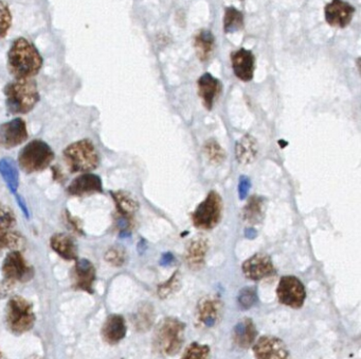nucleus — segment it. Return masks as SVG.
Returning <instances> with one entry per match:
<instances>
[{
	"label": "nucleus",
	"mask_w": 361,
	"mask_h": 359,
	"mask_svg": "<svg viewBox=\"0 0 361 359\" xmlns=\"http://www.w3.org/2000/svg\"><path fill=\"white\" fill-rule=\"evenodd\" d=\"M35 319L32 304L28 300L20 296L10 298L6 308V320L12 333L20 335L30 331L34 327Z\"/></svg>",
	"instance_id": "423d86ee"
},
{
	"label": "nucleus",
	"mask_w": 361,
	"mask_h": 359,
	"mask_svg": "<svg viewBox=\"0 0 361 359\" xmlns=\"http://www.w3.org/2000/svg\"><path fill=\"white\" fill-rule=\"evenodd\" d=\"M66 222L67 225H68V227H70L72 231L76 232V233L83 234V229L82 227H81V223L79 222L74 217L68 214V213L66 214Z\"/></svg>",
	"instance_id": "4c0bfd02"
},
{
	"label": "nucleus",
	"mask_w": 361,
	"mask_h": 359,
	"mask_svg": "<svg viewBox=\"0 0 361 359\" xmlns=\"http://www.w3.org/2000/svg\"><path fill=\"white\" fill-rule=\"evenodd\" d=\"M7 208H4L3 204L0 203V214H3Z\"/></svg>",
	"instance_id": "37998d69"
},
{
	"label": "nucleus",
	"mask_w": 361,
	"mask_h": 359,
	"mask_svg": "<svg viewBox=\"0 0 361 359\" xmlns=\"http://www.w3.org/2000/svg\"><path fill=\"white\" fill-rule=\"evenodd\" d=\"M15 217L11 210L0 214V251L15 249L22 244V237L15 227Z\"/></svg>",
	"instance_id": "2eb2a0df"
},
{
	"label": "nucleus",
	"mask_w": 361,
	"mask_h": 359,
	"mask_svg": "<svg viewBox=\"0 0 361 359\" xmlns=\"http://www.w3.org/2000/svg\"><path fill=\"white\" fill-rule=\"evenodd\" d=\"M173 260H174V258H173L172 254H164V256H162V260H160V264H162V266H166V265H170Z\"/></svg>",
	"instance_id": "ea45409f"
},
{
	"label": "nucleus",
	"mask_w": 361,
	"mask_h": 359,
	"mask_svg": "<svg viewBox=\"0 0 361 359\" xmlns=\"http://www.w3.org/2000/svg\"><path fill=\"white\" fill-rule=\"evenodd\" d=\"M154 321H155V310L153 306L150 303L140 304L133 316L136 331L141 333L149 331L153 327Z\"/></svg>",
	"instance_id": "bb28decb"
},
{
	"label": "nucleus",
	"mask_w": 361,
	"mask_h": 359,
	"mask_svg": "<svg viewBox=\"0 0 361 359\" xmlns=\"http://www.w3.org/2000/svg\"><path fill=\"white\" fill-rule=\"evenodd\" d=\"M256 359H288L289 352L287 346L279 338L273 336H263L254 346Z\"/></svg>",
	"instance_id": "f8f14e48"
},
{
	"label": "nucleus",
	"mask_w": 361,
	"mask_h": 359,
	"mask_svg": "<svg viewBox=\"0 0 361 359\" xmlns=\"http://www.w3.org/2000/svg\"><path fill=\"white\" fill-rule=\"evenodd\" d=\"M256 236V229H247L246 231V237L250 238V239H254V237Z\"/></svg>",
	"instance_id": "79ce46f5"
},
{
	"label": "nucleus",
	"mask_w": 361,
	"mask_h": 359,
	"mask_svg": "<svg viewBox=\"0 0 361 359\" xmlns=\"http://www.w3.org/2000/svg\"><path fill=\"white\" fill-rule=\"evenodd\" d=\"M110 195L116 204L119 217L133 220V215L139 210V202L137 199L131 194L124 191H112Z\"/></svg>",
	"instance_id": "b1692460"
},
{
	"label": "nucleus",
	"mask_w": 361,
	"mask_h": 359,
	"mask_svg": "<svg viewBox=\"0 0 361 359\" xmlns=\"http://www.w3.org/2000/svg\"><path fill=\"white\" fill-rule=\"evenodd\" d=\"M223 215V200L216 191H210L206 199L197 206L192 220L200 229H211L220 223Z\"/></svg>",
	"instance_id": "0eeeda50"
},
{
	"label": "nucleus",
	"mask_w": 361,
	"mask_h": 359,
	"mask_svg": "<svg viewBox=\"0 0 361 359\" xmlns=\"http://www.w3.org/2000/svg\"><path fill=\"white\" fill-rule=\"evenodd\" d=\"M6 106L12 115L31 112L39 101L37 84L32 78L16 79L5 87Z\"/></svg>",
	"instance_id": "f03ea898"
},
{
	"label": "nucleus",
	"mask_w": 361,
	"mask_h": 359,
	"mask_svg": "<svg viewBox=\"0 0 361 359\" xmlns=\"http://www.w3.org/2000/svg\"><path fill=\"white\" fill-rule=\"evenodd\" d=\"M277 296L280 303L298 310L303 306L306 301V287L298 277L287 275L280 279Z\"/></svg>",
	"instance_id": "6e6552de"
},
{
	"label": "nucleus",
	"mask_w": 361,
	"mask_h": 359,
	"mask_svg": "<svg viewBox=\"0 0 361 359\" xmlns=\"http://www.w3.org/2000/svg\"><path fill=\"white\" fill-rule=\"evenodd\" d=\"M12 286H13V284L9 283L7 281L0 283V296H7V292L11 289Z\"/></svg>",
	"instance_id": "58836bf2"
},
{
	"label": "nucleus",
	"mask_w": 361,
	"mask_h": 359,
	"mask_svg": "<svg viewBox=\"0 0 361 359\" xmlns=\"http://www.w3.org/2000/svg\"><path fill=\"white\" fill-rule=\"evenodd\" d=\"M185 325L177 318L164 319L155 329L153 346L157 352L174 356L180 352L185 341Z\"/></svg>",
	"instance_id": "7ed1b4c3"
},
{
	"label": "nucleus",
	"mask_w": 361,
	"mask_h": 359,
	"mask_svg": "<svg viewBox=\"0 0 361 359\" xmlns=\"http://www.w3.org/2000/svg\"><path fill=\"white\" fill-rule=\"evenodd\" d=\"M209 355H210L209 346L193 342L188 346L180 359H209Z\"/></svg>",
	"instance_id": "473e14b6"
},
{
	"label": "nucleus",
	"mask_w": 361,
	"mask_h": 359,
	"mask_svg": "<svg viewBox=\"0 0 361 359\" xmlns=\"http://www.w3.org/2000/svg\"><path fill=\"white\" fill-rule=\"evenodd\" d=\"M12 25V13L8 4L0 0V39H3L9 32Z\"/></svg>",
	"instance_id": "72a5a7b5"
},
{
	"label": "nucleus",
	"mask_w": 361,
	"mask_h": 359,
	"mask_svg": "<svg viewBox=\"0 0 361 359\" xmlns=\"http://www.w3.org/2000/svg\"><path fill=\"white\" fill-rule=\"evenodd\" d=\"M258 302V296L254 288L246 287L239 294V304L242 310H249Z\"/></svg>",
	"instance_id": "f704fd0d"
},
{
	"label": "nucleus",
	"mask_w": 361,
	"mask_h": 359,
	"mask_svg": "<svg viewBox=\"0 0 361 359\" xmlns=\"http://www.w3.org/2000/svg\"><path fill=\"white\" fill-rule=\"evenodd\" d=\"M26 122L22 118H14L0 126V147L12 149L28 139Z\"/></svg>",
	"instance_id": "9b49d317"
},
{
	"label": "nucleus",
	"mask_w": 361,
	"mask_h": 359,
	"mask_svg": "<svg viewBox=\"0 0 361 359\" xmlns=\"http://www.w3.org/2000/svg\"><path fill=\"white\" fill-rule=\"evenodd\" d=\"M244 28V15L241 11L233 7L225 10L224 31L225 33H233Z\"/></svg>",
	"instance_id": "c756f323"
},
{
	"label": "nucleus",
	"mask_w": 361,
	"mask_h": 359,
	"mask_svg": "<svg viewBox=\"0 0 361 359\" xmlns=\"http://www.w3.org/2000/svg\"><path fill=\"white\" fill-rule=\"evenodd\" d=\"M67 191L74 197H88L95 194H101L103 184L99 175L87 172L76 177L69 185Z\"/></svg>",
	"instance_id": "dca6fc26"
},
{
	"label": "nucleus",
	"mask_w": 361,
	"mask_h": 359,
	"mask_svg": "<svg viewBox=\"0 0 361 359\" xmlns=\"http://www.w3.org/2000/svg\"><path fill=\"white\" fill-rule=\"evenodd\" d=\"M72 282L76 289L93 294V284L96 282V267L91 260H77L72 270Z\"/></svg>",
	"instance_id": "a211bd4d"
},
{
	"label": "nucleus",
	"mask_w": 361,
	"mask_h": 359,
	"mask_svg": "<svg viewBox=\"0 0 361 359\" xmlns=\"http://www.w3.org/2000/svg\"><path fill=\"white\" fill-rule=\"evenodd\" d=\"M53 150L47 143L35 139L27 144L18 154V165L24 172L34 173L45 170L53 162Z\"/></svg>",
	"instance_id": "39448f33"
},
{
	"label": "nucleus",
	"mask_w": 361,
	"mask_h": 359,
	"mask_svg": "<svg viewBox=\"0 0 361 359\" xmlns=\"http://www.w3.org/2000/svg\"><path fill=\"white\" fill-rule=\"evenodd\" d=\"M126 323L120 315H112L106 319L102 327V337L108 344H119L126 335Z\"/></svg>",
	"instance_id": "4be33fe9"
},
{
	"label": "nucleus",
	"mask_w": 361,
	"mask_h": 359,
	"mask_svg": "<svg viewBox=\"0 0 361 359\" xmlns=\"http://www.w3.org/2000/svg\"><path fill=\"white\" fill-rule=\"evenodd\" d=\"M0 359H1V351H0Z\"/></svg>",
	"instance_id": "c03bdc74"
},
{
	"label": "nucleus",
	"mask_w": 361,
	"mask_h": 359,
	"mask_svg": "<svg viewBox=\"0 0 361 359\" xmlns=\"http://www.w3.org/2000/svg\"><path fill=\"white\" fill-rule=\"evenodd\" d=\"M194 48L196 54L202 62L210 60L215 50V37L210 30L202 29L194 37Z\"/></svg>",
	"instance_id": "393cba45"
},
{
	"label": "nucleus",
	"mask_w": 361,
	"mask_h": 359,
	"mask_svg": "<svg viewBox=\"0 0 361 359\" xmlns=\"http://www.w3.org/2000/svg\"><path fill=\"white\" fill-rule=\"evenodd\" d=\"M0 175L12 193H16L20 187V171L18 165L12 158H4L0 160Z\"/></svg>",
	"instance_id": "cd10ccee"
},
{
	"label": "nucleus",
	"mask_w": 361,
	"mask_h": 359,
	"mask_svg": "<svg viewBox=\"0 0 361 359\" xmlns=\"http://www.w3.org/2000/svg\"><path fill=\"white\" fill-rule=\"evenodd\" d=\"M355 8L344 0H332L324 8L325 20L336 28H346L354 16Z\"/></svg>",
	"instance_id": "ddd939ff"
},
{
	"label": "nucleus",
	"mask_w": 361,
	"mask_h": 359,
	"mask_svg": "<svg viewBox=\"0 0 361 359\" xmlns=\"http://www.w3.org/2000/svg\"><path fill=\"white\" fill-rule=\"evenodd\" d=\"M237 160L241 164H250L258 156V143L251 135H245L237 141L235 147Z\"/></svg>",
	"instance_id": "a878e982"
},
{
	"label": "nucleus",
	"mask_w": 361,
	"mask_h": 359,
	"mask_svg": "<svg viewBox=\"0 0 361 359\" xmlns=\"http://www.w3.org/2000/svg\"><path fill=\"white\" fill-rule=\"evenodd\" d=\"M50 247L58 256L64 258V260H78V244H77L76 239L69 234H54L50 238Z\"/></svg>",
	"instance_id": "aec40b11"
},
{
	"label": "nucleus",
	"mask_w": 361,
	"mask_h": 359,
	"mask_svg": "<svg viewBox=\"0 0 361 359\" xmlns=\"http://www.w3.org/2000/svg\"><path fill=\"white\" fill-rule=\"evenodd\" d=\"M250 187H251V183H250L249 177H246V175H242V177H239V199L243 200L247 197Z\"/></svg>",
	"instance_id": "e433bc0d"
},
{
	"label": "nucleus",
	"mask_w": 361,
	"mask_h": 359,
	"mask_svg": "<svg viewBox=\"0 0 361 359\" xmlns=\"http://www.w3.org/2000/svg\"><path fill=\"white\" fill-rule=\"evenodd\" d=\"M265 202L264 198L254 196L250 198L248 203L246 204L243 210L244 220L247 221L250 225H258L264 218L265 215Z\"/></svg>",
	"instance_id": "c85d7f7f"
},
{
	"label": "nucleus",
	"mask_w": 361,
	"mask_h": 359,
	"mask_svg": "<svg viewBox=\"0 0 361 359\" xmlns=\"http://www.w3.org/2000/svg\"><path fill=\"white\" fill-rule=\"evenodd\" d=\"M223 315V303L216 296H204L198 302L196 308V323L198 327H215L220 322Z\"/></svg>",
	"instance_id": "9d476101"
},
{
	"label": "nucleus",
	"mask_w": 361,
	"mask_h": 359,
	"mask_svg": "<svg viewBox=\"0 0 361 359\" xmlns=\"http://www.w3.org/2000/svg\"><path fill=\"white\" fill-rule=\"evenodd\" d=\"M231 63L235 76L244 82L254 79L256 58L250 50L241 48L231 54Z\"/></svg>",
	"instance_id": "f3484780"
},
{
	"label": "nucleus",
	"mask_w": 361,
	"mask_h": 359,
	"mask_svg": "<svg viewBox=\"0 0 361 359\" xmlns=\"http://www.w3.org/2000/svg\"><path fill=\"white\" fill-rule=\"evenodd\" d=\"M198 94L202 98L204 106L211 110L214 104L215 99L222 91V84L218 79L214 78L212 75L206 73L198 79Z\"/></svg>",
	"instance_id": "412c9836"
},
{
	"label": "nucleus",
	"mask_w": 361,
	"mask_h": 359,
	"mask_svg": "<svg viewBox=\"0 0 361 359\" xmlns=\"http://www.w3.org/2000/svg\"><path fill=\"white\" fill-rule=\"evenodd\" d=\"M43 58L37 48L25 37H18L8 52V68L15 79L37 76L43 66Z\"/></svg>",
	"instance_id": "f257e3e1"
},
{
	"label": "nucleus",
	"mask_w": 361,
	"mask_h": 359,
	"mask_svg": "<svg viewBox=\"0 0 361 359\" xmlns=\"http://www.w3.org/2000/svg\"><path fill=\"white\" fill-rule=\"evenodd\" d=\"M5 281L11 284L26 283L34 277V270L18 250L8 253L1 267Z\"/></svg>",
	"instance_id": "1a4fd4ad"
},
{
	"label": "nucleus",
	"mask_w": 361,
	"mask_h": 359,
	"mask_svg": "<svg viewBox=\"0 0 361 359\" xmlns=\"http://www.w3.org/2000/svg\"><path fill=\"white\" fill-rule=\"evenodd\" d=\"M258 329L252 319L244 318L233 329V341L239 348H248L256 341Z\"/></svg>",
	"instance_id": "5701e85b"
},
{
	"label": "nucleus",
	"mask_w": 361,
	"mask_h": 359,
	"mask_svg": "<svg viewBox=\"0 0 361 359\" xmlns=\"http://www.w3.org/2000/svg\"><path fill=\"white\" fill-rule=\"evenodd\" d=\"M104 258L108 264L121 267L126 262V252L122 247H112L107 250Z\"/></svg>",
	"instance_id": "c9c22d12"
},
{
	"label": "nucleus",
	"mask_w": 361,
	"mask_h": 359,
	"mask_svg": "<svg viewBox=\"0 0 361 359\" xmlns=\"http://www.w3.org/2000/svg\"><path fill=\"white\" fill-rule=\"evenodd\" d=\"M181 286V275L179 271L174 272V275L170 277V279L164 282V284H160L157 288L158 296L162 298H168L169 296H172L175 292L178 291Z\"/></svg>",
	"instance_id": "7c9ffc66"
},
{
	"label": "nucleus",
	"mask_w": 361,
	"mask_h": 359,
	"mask_svg": "<svg viewBox=\"0 0 361 359\" xmlns=\"http://www.w3.org/2000/svg\"><path fill=\"white\" fill-rule=\"evenodd\" d=\"M64 160L70 172H89L100 164L97 148L89 139H82L71 144L64 150Z\"/></svg>",
	"instance_id": "20e7f679"
},
{
	"label": "nucleus",
	"mask_w": 361,
	"mask_h": 359,
	"mask_svg": "<svg viewBox=\"0 0 361 359\" xmlns=\"http://www.w3.org/2000/svg\"><path fill=\"white\" fill-rule=\"evenodd\" d=\"M242 270L244 275L252 281H260L275 272L270 256L264 253H256L248 258L242 266Z\"/></svg>",
	"instance_id": "4468645a"
},
{
	"label": "nucleus",
	"mask_w": 361,
	"mask_h": 359,
	"mask_svg": "<svg viewBox=\"0 0 361 359\" xmlns=\"http://www.w3.org/2000/svg\"><path fill=\"white\" fill-rule=\"evenodd\" d=\"M209 241L204 236H196L188 244L185 249V262L192 270H199L204 267Z\"/></svg>",
	"instance_id": "6ab92c4d"
},
{
	"label": "nucleus",
	"mask_w": 361,
	"mask_h": 359,
	"mask_svg": "<svg viewBox=\"0 0 361 359\" xmlns=\"http://www.w3.org/2000/svg\"><path fill=\"white\" fill-rule=\"evenodd\" d=\"M18 204H20V208H22V210H24L25 215H26V216H29L28 208H27V206L26 204H25V202L22 201V200H20V196H18Z\"/></svg>",
	"instance_id": "a19ab883"
},
{
	"label": "nucleus",
	"mask_w": 361,
	"mask_h": 359,
	"mask_svg": "<svg viewBox=\"0 0 361 359\" xmlns=\"http://www.w3.org/2000/svg\"><path fill=\"white\" fill-rule=\"evenodd\" d=\"M204 149L209 160L214 164H221L226 158V152L215 139H210V141H206L204 144Z\"/></svg>",
	"instance_id": "2f4dec72"
}]
</instances>
